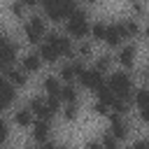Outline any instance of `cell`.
<instances>
[{"label":"cell","mask_w":149,"mask_h":149,"mask_svg":"<svg viewBox=\"0 0 149 149\" xmlns=\"http://www.w3.org/2000/svg\"><path fill=\"white\" fill-rule=\"evenodd\" d=\"M21 9H23V5H19V2H12V12H14V14H21Z\"/></svg>","instance_id":"obj_32"},{"label":"cell","mask_w":149,"mask_h":149,"mask_svg":"<svg viewBox=\"0 0 149 149\" xmlns=\"http://www.w3.org/2000/svg\"><path fill=\"white\" fill-rule=\"evenodd\" d=\"M135 102L140 105V112H149V91L147 88L135 91Z\"/></svg>","instance_id":"obj_15"},{"label":"cell","mask_w":149,"mask_h":149,"mask_svg":"<svg viewBox=\"0 0 149 149\" xmlns=\"http://www.w3.org/2000/svg\"><path fill=\"white\" fill-rule=\"evenodd\" d=\"M102 147H105V149H116V137H114L112 133H107L105 140H102Z\"/></svg>","instance_id":"obj_24"},{"label":"cell","mask_w":149,"mask_h":149,"mask_svg":"<svg viewBox=\"0 0 149 149\" xmlns=\"http://www.w3.org/2000/svg\"><path fill=\"white\" fill-rule=\"evenodd\" d=\"M40 58H42V61H49V63H54V61L58 58V54L54 51V47H51V44L42 42V44H40Z\"/></svg>","instance_id":"obj_14"},{"label":"cell","mask_w":149,"mask_h":149,"mask_svg":"<svg viewBox=\"0 0 149 149\" xmlns=\"http://www.w3.org/2000/svg\"><path fill=\"white\" fill-rule=\"evenodd\" d=\"M16 58V47L7 40V37H0V63L9 70V63Z\"/></svg>","instance_id":"obj_8"},{"label":"cell","mask_w":149,"mask_h":149,"mask_svg":"<svg viewBox=\"0 0 149 149\" xmlns=\"http://www.w3.org/2000/svg\"><path fill=\"white\" fill-rule=\"evenodd\" d=\"M147 147H149V142H147Z\"/></svg>","instance_id":"obj_38"},{"label":"cell","mask_w":149,"mask_h":149,"mask_svg":"<svg viewBox=\"0 0 149 149\" xmlns=\"http://www.w3.org/2000/svg\"><path fill=\"white\" fill-rule=\"evenodd\" d=\"M44 88L49 91V95H61V86H58L56 77H47L44 79Z\"/></svg>","instance_id":"obj_19"},{"label":"cell","mask_w":149,"mask_h":149,"mask_svg":"<svg viewBox=\"0 0 149 149\" xmlns=\"http://www.w3.org/2000/svg\"><path fill=\"white\" fill-rule=\"evenodd\" d=\"M14 100V84L9 79L0 81V107H9Z\"/></svg>","instance_id":"obj_11"},{"label":"cell","mask_w":149,"mask_h":149,"mask_svg":"<svg viewBox=\"0 0 149 149\" xmlns=\"http://www.w3.org/2000/svg\"><path fill=\"white\" fill-rule=\"evenodd\" d=\"M79 51H81V54H91V44H88V42L79 44Z\"/></svg>","instance_id":"obj_31"},{"label":"cell","mask_w":149,"mask_h":149,"mask_svg":"<svg viewBox=\"0 0 149 149\" xmlns=\"http://www.w3.org/2000/svg\"><path fill=\"white\" fill-rule=\"evenodd\" d=\"M109 88L114 91V95L116 98H130V77L126 74V72H112V77H109Z\"/></svg>","instance_id":"obj_3"},{"label":"cell","mask_w":149,"mask_h":149,"mask_svg":"<svg viewBox=\"0 0 149 149\" xmlns=\"http://www.w3.org/2000/svg\"><path fill=\"white\" fill-rule=\"evenodd\" d=\"M147 81H149V74H147Z\"/></svg>","instance_id":"obj_37"},{"label":"cell","mask_w":149,"mask_h":149,"mask_svg":"<svg viewBox=\"0 0 149 149\" xmlns=\"http://www.w3.org/2000/svg\"><path fill=\"white\" fill-rule=\"evenodd\" d=\"M47 44H51V47H54V51H56L58 56H68V54L72 51L70 40H68V37H63V35H56V33H49V35H47Z\"/></svg>","instance_id":"obj_6"},{"label":"cell","mask_w":149,"mask_h":149,"mask_svg":"<svg viewBox=\"0 0 149 149\" xmlns=\"http://www.w3.org/2000/svg\"><path fill=\"white\" fill-rule=\"evenodd\" d=\"M74 74H77V68H74V63H70V65H63V68H61V77H63V79H68V81H70Z\"/></svg>","instance_id":"obj_23"},{"label":"cell","mask_w":149,"mask_h":149,"mask_svg":"<svg viewBox=\"0 0 149 149\" xmlns=\"http://www.w3.org/2000/svg\"><path fill=\"white\" fill-rule=\"evenodd\" d=\"M47 105H49L51 112H58V95H49L47 98Z\"/></svg>","instance_id":"obj_27"},{"label":"cell","mask_w":149,"mask_h":149,"mask_svg":"<svg viewBox=\"0 0 149 149\" xmlns=\"http://www.w3.org/2000/svg\"><path fill=\"white\" fill-rule=\"evenodd\" d=\"M63 116H65V119H74V116H77V107H74V105H68V107L63 109Z\"/></svg>","instance_id":"obj_28"},{"label":"cell","mask_w":149,"mask_h":149,"mask_svg":"<svg viewBox=\"0 0 149 149\" xmlns=\"http://www.w3.org/2000/svg\"><path fill=\"white\" fill-rule=\"evenodd\" d=\"M5 140H7V123L0 121V142H5Z\"/></svg>","instance_id":"obj_30"},{"label":"cell","mask_w":149,"mask_h":149,"mask_svg":"<svg viewBox=\"0 0 149 149\" xmlns=\"http://www.w3.org/2000/svg\"><path fill=\"white\" fill-rule=\"evenodd\" d=\"M133 58H135V47H133V44H128V47H123V49L119 51V61H121L123 65H133Z\"/></svg>","instance_id":"obj_16"},{"label":"cell","mask_w":149,"mask_h":149,"mask_svg":"<svg viewBox=\"0 0 149 149\" xmlns=\"http://www.w3.org/2000/svg\"><path fill=\"white\" fill-rule=\"evenodd\" d=\"M40 63H42L40 54H26L23 56V70H37Z\"/></svg>","instance_id":"obj_17"},{"label":"cell","mask_w":149,"mask_h":149,"mask_svg":"<svg viewBox=\"0 0 149 149\" xmlns=\"http://www.w3.org/2000/svg\"><path fill=\"white\" fill-rule=\"evenodd\" d=\"M91 33H93V37L105 40V35H107V26H105V23H93V26H91Z\"/></svg>","instance_id":"obj_21"},{"label":"cell","mask_w":149,"mask_h":149,"mask_svg":"<svg viewBox=\"0 0 149 149\" xmlns=\"http://www.w3.org/2000/svg\"><path fill=\"white\" fill-rule=\"evenodd\" d=\"M68 33L74 35V37H84V35L91 33V26H88V21H86V12H84V9L77 7V12L68 19Z\"/></svg>","instance_id":"obj_2"},{"label":"cell","mask_w":149,"mask_h":149,"mask_svg":"<svg viewBox=\"0 0 149 149\" xmlns=\"http://www.w3.org/2000/svg\"><path fill=\"white\" fill-rule=\"evenodd\" d=\"M44 35V21L40 19V16H30V21L26 23V37H28V42H40V37Z\"/></svg>","instance_id":"obj_5"},{"label":"cell","mask_w":149,"mask_h":149,"mask_svg":"<svg viewBox=\"0 0 149 149\" xmlns=\"http://www.w3.org/2000/svg\"><path fill=\"white\" fill-rule=\"evenodd\" d=\"M44 12L54 19V21H61V19H70L74 12H77V5L72 2H58V0H44Z\"/></svg>","instance_id":"obj_1"},{"label":"cell","mask_w":149,"mask_h":149,"mask_svg":"<svg viewBox=\"0 0 149 149\" xmlns=\"http://www.w3.org/2000/svg\"><path fill=\"white\" fill-rule=\"evenodd\" d=\"M30 112H35L42 121H49V116L54 114V112L49 109V105H47L44 98H33V100H30Z\"/></svg>","instance_id":"obj_9"},{"label":"cell","mask_w":149,"mask_h":149,"mask_svg":"<svg viewBox=\"0 0 149 149\" xmlns=\"http://www.w3.org/2000/svg\"><path fill=\"white\" fill-rule=\"evenodd\" d=\"M130 149H149V147H147V142H135Z\"/></svg>","instance_id":"obj_34"},{"label":"cell","mask_w":149,"mask_h":149,"mask_svg":"<svg viewBox=\"0 0 149 149\" xmlns=\"http://www.w3.org/2000/svg\"><path fill=\"white\" fill-rule=\"evenodd\" d=\"M121 37H126V28H123V23H112V26H107V35H105V42L107 44H119V40Z\"/></svg>","instance_id":"obj_10"},{"label":"cell","mask_w":149,"mask_h":149,"mask_svg":"<svg viewBox=\"0 0 149 149\" xmlns=\"http://www.w3.org/2000/svg\"><path fill=\"white\" fill-rule=\"evenodd\" d=\"M86 149H105V147H102V144H98V142H88V144H86Z\"/></svg>","instance_id":"obj_33"},{"label":"cell","mask_w":149,"mask_h":149,"mask_svg":"<svg viewBox=\"0 0 149 149\" xmlns=\"http://www.w3.org/2000/svg\"><path fill=\"white\" fill-rule=\"evenodd\" d=\"M109 63H112V61H109V56H100V58H98V70H107V68H109Z\"/></svg>","instance_id":"obj_29"},{"label":"cell","mask_w":149,"mask_h":149,"mask_svg":"<svg viewBox=\"0 0 149 149\" xmlns=\"http://www.w3.org/2000/svg\"><path fill=\"white\" fill-rule=\"evenodd\" d=\"M79 79H81V84H84V86L95 88V91L102 86V77H100V70H98V68H86V70L79 74Z\"/></svg>","instance_id":"obj_7"},{"label":"cell","mask_w":149,"mask_h":149,"mask_svg":"<svg viewBox=\"0 0 149 149\" xmlns=\"http://www.w3.org/2000/svg\"><path fill=\"white\" fill-rule=\"evenodd\" d=\"M5 74H7L5 79H9V81L16 84V86H23V84H26V74H23L21 70H7Z\"/></svg>","instance_id":"obj_18"},{"label":"cell","mask_w":149,"mask_h":149,"mask_svg":"<svg viewBox=\"0 0 149 149\" xmlns=\"http://www.w3.org/2000/svg\"><path fill=\"white\" fill-rule=\"evenodd\" d=\"M14 119H16L19 126H28V123H30V109H19Z\"/></svg>","instance_id":"obj_22"},{"label":"cell","mask_w":149,"mask_h":149,"mask_svg":"<svg viewBox=\"0 0 149 149\" xmlns=\"http://www.w3.org/2000/svg\"><path fill=\"white\" fill-rule=\"evenodd\" d=\"M123 28H126V35H135L137 33V23L135 21H123Z\"/></svg>","instance_id":"obj_25"},{"label":"cell","mask_w":149,"mask_h":149,"mask_svg":"<svg viewBox=\"0 0 149 149\" xmlns=\"http://www.w3.org/2000/svg\"><path fill=\"white\" fill-rule=\"evenodd\" d=\"M98 98H100L102 105H107V107H112V109H116V112H126V102H123L121 98H116L109 86L102 84V86L98 88Z\"/></svg>","instance_id":"obj_4"},{"label":"cell","mask_w":149,"mask_h":149,"mask_svg":"<svg viewBox=\"0 0 149 149\" xmlns=\"http://www.w3.org/2000/svg\"><path fill=\"white\" fill-rule=\"evenodd\" d=\"M61 98L68 100L70 105H74V100H77V91H74V86H65V88H61Z\"/></svg>","instance_id":"obj_20"},{"label":"cell","mask_w":149,"mask_h":149,"mask_svg":"<svg viewBox=\"0 0 149 149\" xmlns=\"http://www.w3.org/2000/svg\"><path fill=\"white\" fill-rule=\"evenodd\" d=\"M144 35H147V37H149V26H147V30H144Z\"/></svg>","instance_id":"obj_36"},{"label":"cell","mask_w":149,"mask_h":149,"mask_svg":"<svg viewBox=\"0 0 149 149\" xmlns=\"http://www.w3.org/2000/svg\"><path fill=\"white\" fill-rule=\"evenodd\" d=\"M93 112H98V114H102V116H107V114H109V107H107V105H102V102L98 100V102L93 105Z\"/></svg>","instance_id":"obj_26"},{"label":"cell","mask_w":149,"mask_h":149,"mask_svg":"<svg viewBox=\"0 0 149 149\" xmlns=\"http://www.w3.org/2000/svg\"><path fill=\"white\" fill-rule=\"evenodd\" d=\"M109 119H112V126H109L112 135H114L116 140H119V137H126V123H123V119H121L119 114H112Z\"/></svg>","instance_id":"obj_12"},{"label":"cell","mask_w":149,"mask_h":149,"mask_svg":"<svg viewBox=\"0 0 149 149\" xmlns=\"http://www.w3.org/2000/svg\"><path fill=\"white\" fill-rule=\"evenodd\" d=\"M44 149H63V147H56V144H47Z\"/></svg>","instance_id":"obj_35"},{"label":"cell","mask_w":149,"mask_h":149,"mask_svg":"<svg viewBox=\"0 0 149 149\" xmlns=\"http://www.w3.org/2000/svg\"><path fill=\"white\" fill-rule=\"evenodd\" d=\"M47 133H49V121L37 119L35 126H33V137H35L37 142H44V140H47Z\"/></svg>","instance_id":"obj_13"}]
</instances>
